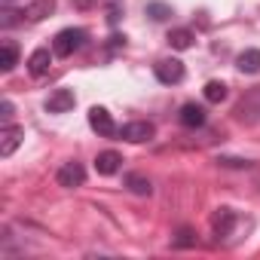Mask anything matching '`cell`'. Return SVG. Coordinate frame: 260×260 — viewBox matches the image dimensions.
<instances>
[{"instance_id":"obj_2","label":"cell","mask_w":260,"mask_h":260,"mask_svg":"<svg viewBox=\"0 0 260 260\" xmlns=\"http://www.w3.org/2000/svg\"><path fill=\"white\" fill-rule=\"evenodd\" d=\"M156 135V125L147 122V119H138V122H125L119 128V138L122 141H132V144H141V141H150Z\"/></svg>"},{"instance_id":"obj_15","label":"cell","mask_w":260,"mask_h":260,"mask_svg":"<svg viewBox=\"0 0 260 260\" xmlns=\"http://www.w3.org/2000/svg\"><path fill=\"white\" fill-rule=\"evenodd\" d=\"M166 40H169V46H172V49H181V52H184V49H190V46H193L196 34H193L190 28H175Z\"/></svg>"},{"instance_id":"obj_14","label":"cell","mask_w":260,"mask_h":260,"mask_svg":"<svg viewBox=\"0 0 260 260\" xmlns=\"http://www.w3.org/2000/svg\"><path fill=\"white\" fill-rule=\"evenodd\" d=\"M236 68L242 74H257L260 71V49H245L236 55Z\"/></svg>"},{"instance_id":"obj_6","label":"cell","mask_w":260,"mask_h":260,"mask_svg":"<svg viewBox=\"0 0 260 260\" xmlns=\"http://www.w3.org/2000/svg\"><path fill=\"white\" fill-rule=\"evenodd\" d=\"M55 181H58V187H64V190L83 187V181H86V169H83L80 162H64V166L58 169Z\"/></svg>"},{"instance_id":"obj_4","label":"cell","mask_w":260,"mask_h":260,"mask_svg":"<svg viewBox=\"0 0 260 260\" xmlns=\"http://www.w3.org/2000/svg\"><path fill=\"white\" fill-rule=\"evenodd\" d=\"M22 141H25V128L22 125H4L0 128V156L10 159L22 147Z\"/></svg>"},{"instance_id":"obj_19","label":"cell","mask_w":260,"mask_h":260,"mask_svg":"<svg viewBox=\"0 0 260 260\" xmlns=\"http://www.w3.org/2000/svg\"><path fill=\"white\" fill-rule=\"evenodd\" d=\"M147 16H150L153 22H166V19L172 16V7H169V4H147Z\"/></svg>"},{"instance_id":"obj_22","label":"cell","mask_w":260,"mask_h":260,"mask_svg":"<svg viewBox=\"0 0 260 260\" xmlns=\"http://www.w3.org/2000/svg\"><path fill=\"white\" fill-rule=\"evenodd\" d=\"M16 16H19V13H4V28H10V25H16Z\"/></svg>"},{"instance_id":"obj_20","label":"cell","mask_w":260,"mask_h":260,"mask_svg":"<svg viewBox=\"0 0 260 260\" xmlns=\"http://www.w3.org/2000/svg\"><path fill=\"white\" fill-rule=\"evenodd\" d=\"M217 162H220V166H226V169H248V166H251L248 159H236V156H220Z\"/></svg>"},{"instance_id":"obj_16","label":"cell","mask_w":260,"mask_h":260,"mask_svg":"<svg viewBox=\"0 0 260 260\" xmlns=\"http://www.w3.org/2000/svg\"><path fill=\"white\" fill-rule=\"evenodd\" d=\"M202 95H205V101L220 104V101H226V83H220V80H208L205 89H202Z\"/></svg>"},{"instance_id":"obj_17","label":"cell","mask_w":260,"mask_h":260,"mask_svg":"<svg viewBox=\"0 0 260 260\" xmlns=\"http://www.w3.org/2000/svg\"><path fill=\"white\" fill-rule=\"evenodd\" d=\"M125 187L132 190V193H138V196H150L153 193V184L144 175H125Z\"/></svg>"},{"instance_id":"obj_5","label":"cell","mask_w":260,"mask_h":260,"mask_svg":"<svg viewBox=\"0 0 260 260\" xmlns=\"http://www.w3.org/2000/svg\"><path fill=\"white\" fill-rule=\"evenodd\" d=\"M89 125H92V132H98L101 138H113V135H119V128H116L113 116H110L104 107H92V110H89Z\"/></svg>"},{"instance_id":"obj_9","label":"cell","mask_w":260,"mask_h":260,"mask_svg":"<svg viewBox=\"0 0 260 260\" xmlns=\"http://www.w3.org/2000/svg\"><path fill=\"white\" fill-rule=\"evenodd\" d=\"M119 166H122V156H119L116 150H104V153L95 156V172L104 175V178H107V175H116Z\"/></svg>"},{"instance_id":"obj_7","label":"cell","mask_w":260,"mask_h":260,"mask_svg":"<svg viewBox=\"0 0 260 260\" xmlns=\"http://www.w3.org/2000/svg\"><path fill=\"white\" fill-rule=\"evenodd\" d=\"M178 119H181V125H187V128H199V125H205L208 113H205V107H202V104H196V101H187V104L181 107Z\"/></svg>"},{"instance_id":"obj_12","label":"cell","mask_w":260,"mask_h":260,"mask_svg":"<svg viewBox=\"0 0 260 260\" xmlns=\"http://www.w3.org/2000/svg\"><path fill=\"white\" fill-rule=\"evenodd\" d=\"M52 10H55V0H34V4H28L25 7V19L28 22H43L46 16H52Z\"/></svg>"},{"instance_id":"obj_11","label":"cell","mask_w":260,"mask_h":260,"mask_svg":"<svg viewBox=\"0 0 260 260\" xmlns=\"http://www.w3.org/2000/svg\"><path fill=\"white\" fill-rule=\"evenodd\" d=\"M52 55H55V52H49V49H34L31 58H28L31 77H43V74L49 71V64H52Z\"/></svg>"},{"instance_id":"obj_21","label":"cell","mask_w":260,"mask_h":260,"mask_svg":"<svg viewBox=\"0 0 260 260\" xmlns=\"http://www.w3.org/2000/svg\"><path fill=\"white\" fill-rule=\"evenodd\" d=\"M13 113H16L13 101H4V104H0V116H4V119H13Z\"/></svg>"},{"instance_id":"obj_1","label":"cell","mask_w":260,"mask_h":260,"mask_svg":"<svg viewBox=\"0 0 260 260\" xmlns=\"http://www.w3.org/2000/svg\"><path fill=\"white\" fill-rule=\"evenodd\" d=\"M86 31L83 28H64V31H58L55 34V40H52V52L58 55V58H68V55H74V52H80L83 46H86Z\"/></svg>"},{"instance_id":"obj_8","label":"cell","mask_w":260,"mask_h":260,"mask_svg":"<svg viewBox=\"0 0 260 260\" xmlns=\"http://www.w3.org/2000/svg\"><path fill=\"white\" fill-rule=\"evenodd\" d=\"M74 104H77L74 89H55V92L46 98V110H49V113H64V110H71Z\"/></svg>"},{"instance_id":"obj_13","label":"cell","mask_w":260,"mask_h":260,"mask_svg":"<svg viewBox=\"0 0 260 260\" xmlns=\"http://www.w3.org/2000/svg\"><path fill=\"white\" fill-rule=\"evenodd\" d=\"M16 64H19V46L13 40H4V43H0V71L10 74Z\"/></svg>"},{"instance_id":"obj_18","label":"cell","mask_w":260,"mask_h":260,"mask_svg":"<svg viewBox=\"0 0 260 260\" xmlns=\"http://www.w3.org/2000/svg\"><path fill=\"white\" fill-rule=\"evenodd\" d=\"M196 245V230L193 226H181L175 236V248H193Z\"/></svg>"},{"instance_id":"obj_10","label":"cell","mask_w":260,"mask_h":260,"mask_svg":"<svg viewBox=\"0 0 260 260\" xmlns=\"http://www.w3.org/2000/svg\"><path fill=\"white\" fill-rule=\"evenodd\" d=\"M233 223H236V211H233V208H217V211L211 214V230H214L217 239H220V236H230Z\"/></svg>"},{"instance_id":"obj_3","label":"cell","mask_w":260,"mask_h":260,"mask_svg":"<svg viewBox=\"0 0 260 260\" xmlns=\"http://www.w3.org/2000/svg\"><path fill=\"white\" fill-rule=\"evenodd\" d=\"M153 74H156V80H159V83L175 86V83H181V80H184V61H178V58H162V61H156V64H153Z\"/></svg>"}]
</instances>
